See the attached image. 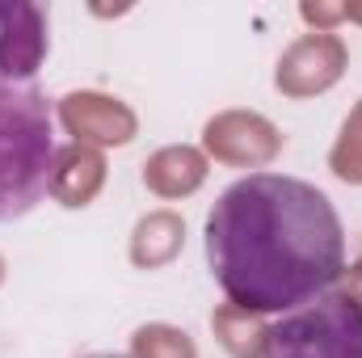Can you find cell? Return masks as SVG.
<instances>
[{"instance_id": "cell-1", "label": "cell", "mask_w": 362, "mask_h": 358, "mask_svg": "<svg viewBox=\"0 0 362 358\" xmlns=\"http://www.w3.org/2000/svg\"><path fill=\"white\" fill-rule=\"evenodd\" d=\"M206 266L245 312H295L346 274V228L325 190L291 173L232 181L206 215Z\"/></svg>"}, {"instance_id": "cell-2", "label": "cell", "mask_w": 362, "mask_h": 358, "mask_svg": "<svg viewBox=\"0 0 362 358\" xmlns=\"http://www.w3.org/2000/svg\"><path fill=\"white\" fill-rule=\"evenodd\" d=\"M55 178L51 97L30 81H0V224L30 215Z\"/></svg>"}, {"instance_id": "cell-3", "label": "cell", "mask_w": 362, "mask_h": 358, "mask_svg": "<svg viewBox=\"0 0 362 358\" xmlns=\"http://www.w3.org/2000/svg\"><path fill=\"white\" fill-rule=\"evenodd\" d=\"M262 337L266 358H362V304L346 291H329L282 312Z\"/></svg>"}, {"instance_id": "cell-4", "label": "cell", "mask_w": 362, "mask_h": 358, "mask_svg": "<svg viewBox=\"0 0 362 358\" xmlns=\"http://www.w3.org/2000/svg\"><path fill=\"white\" fill-rule=\"evenodd\" d=\"M47 55V13L25 0H0V81H30Z\"/></svg>"}, {"instance_id": "cell-5", "label": "cell", "mask_w": 362, "mask_h": 358, "mask_svg": "<svg viewBox=\"0 0 362 358\" xmlns=\"http://www.w3.org/2000/svg\"><path fill=\"white\" fill-rule=\"evenodd\" d=\"M81 358H131V354H81Z\"/></svg>"}]
</instances>
